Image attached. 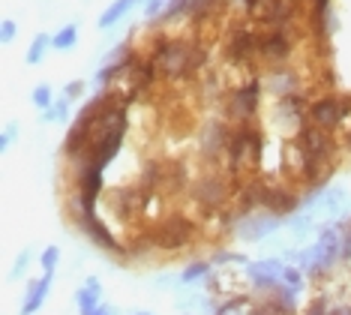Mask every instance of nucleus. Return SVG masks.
<instances>
[{
    "mask_svg": "<svg viewBox=\"0 0 351 315\" xmlns=\"http://www.w3.org/2000/svg\"><path fill=\"white\" fill-rule=\"evenodd\" d=\"M193 51H195V45L186 43V39H162V43H156L150 58H154L156 69L162 75L178 78V75H189L193 72Z\"/></svg>",
    "mask_w": 351,
    "mask_h": 315,
    "instance_id": "f257e3e1",
    "label": "nucleus"
},
{
    "mask_svg": "<svg viewBox=\"0 0 351 315\" xmlns=\"http://www.w3.org/2000/svg\"><path fill=\"white\" fill-rule=\"evenodd\" d=\"M351 115V102L342 100V96H322V100L313 102V108H309V117H313L315 126H324V129H333L339 126L342 120Z\"/></svg>",
    "mask_w": 351,
    "mask_h": 315,
    "instance_id": "f03ea898",
    "label": "nucleus"
},
{
    "mask_svg": "<svg viewBox=\"0 0 351 315\" xmlns=\"http://www.w3.org/2000/svg\"><path fill=\"white\" fill-rule=\"evenodd\" d=\"M258 100H261V84H258V78H255V82L241 84L234 93H231V115L241 117V120H250L255 111H258Z\"/></svg>",
    "mask_w": 351,
    "mask_h": 315,
    "instance_id": "7ed1b4c3",
    "label": "nucleus"
},
{
    "mask_svg": "<svg viewBox=\"0 0 351 315\" xmlns=\"http://www.w3.org/2000/svg\"><path fill=\"white\" fill-rule=\"evenodd\" d=\"M261 48V39L250 34V30H234V34L228 36V45H226V58L231 63H243V60H250L255 51Z\"/></svg>",
    "mask_w": 351,
    "mask_h": 315,
    "instance_id": "20e7f679",
    "label": "nucleus"
},
{
    "mask_svg": "<svg viewBox=\"0 0 351 315\" xmlns=\"http://www.w3.org/2000/svg\"><path fill=\"white\" fill-rule=\"evenodd\" d=\"M258 54H261L265 60H274V63L289 60V54H291V36L285 34L282 27H276L274 34L261 36V48H258Z\"/></svg>",
    "mask_w": 351,
    "mask_h": 315,
    "instance_id": "39448f33",
    "label": "nucleus"
},
{
    "mask_svg": "<svg viewBox=\"0 0 351 315\" xmlns=\"http://www.w3.org/2000/svg\"><path fill=\"white\" fill-rule=\"evenodd\" d=\"M99 189H102V168L87 165L84 174H82V207H84L87 216L93 213V201H97Z\"/></svg>",
    "mask_w": 351,
    "mask_h": 315,
    "instance_id": "423d86ee",
    "label": "nucleus"
},
{
    "mask_svg": "<svg viewBox=\"0 0 351 315\" xmlns=\"http://www.w3.org/2000/svg\"><path fill=\"white\" fill-rule=\"evenodd\" d=\"M258 205L270 207L279 216L294 213V210H298V201H294V196H289V192H282V189H261L258 192Z\"/></svg>",
    "mask_w": 351,
    "mask_h": 315,
    "instance_id": "0eeeda50",
    "label": "nucleus"
},
{
    "mask_svg": "<svg viewBox=\"0 0 351 315\" xmlns=\"http://www.w3.org/2000/svg\"><path fill=\"white\" fill-rule=\"evenodd\" d=\"M189 229L193 225L189 222H183V220H171L169 225H165L162 231H159V244H162L165 249H174V246H180V244H186V237H189Z\"/></svg>",
    "mask_w": 351,
    "mask_h": 315,
    "instance_id": "6e6552de",
    "label": "nucleus"
},
{
    "mask_svg": "<svg viewBox=\"0 0 351 315\" xmlns=\"http://www.w3.org/2000/svg\"><path fill=\"white\" fill-rule=\"evenodd\" d=\"M135 3H138V0H114V3H111V6H108V10H106V12H102V15H99V27H102V30L114 27V24H117V21H121V19H123V15H126V12H130V10H132V6H135Z\"/></svg>",
    "mask_w": 351,
    "mask_h": 315,
    "instance_id": "1a4fd4ad",
    "label": "nucleus"
},
{
    "mask_svg": "<svg viewBox=\"0 0 351 315\" xmlns=\"http://www.w3.org/2000/svg\"><path fill=\"white\" fill-rule=\"evenodd\" d=\"M49 285H51V277H43V282H34L27 292V303L21 306V315H34L39 306H43L45 294H49Z\"/></svg>",
    "mask_w": 351,
    "mask_h": 315,
    "instance_id": "9d476101",
    "label": "nucleus"
},
{
    "mask_svg": "<svg viewBox=\"0 0 351 315\" xmlns=\"http://www.w3.org/2000/svg\"><path fill=\"white\" fill-rule=\"evenodd\" d=\"M51 45H54V36L39 34V36L34 39V43H30V48H27V63H30V67H36V63L45 58V51H49Z\"/></svg>",
    "mask_w": 351,
    "mask_h": 315,
    "instance_id": "9b49d317",
    "label": "nucleus"
},
{
    "mask_svg": "<svg viewBox=\"0 0 351 315\" xmlns=\"http://www.w3.org/2000/svg\"><path fill=\"white\" fill-rule=\"evenodd\" d=\"M97 292H99V282L97 279H90L84 292H78V306H82V315H93V312H97Z\"/></svg>",
    "mask_w": 351,
    "mask_h": 315,
    "instance_id": "f8f14e48",
    "label": "nucleus"
},
{
    "mask_svg": "<svg viewBox=\"0 0 351 315\" xmlns=\"http://www.w3.org/2000/svg\"><path fill=\"white\" fill-rule=\"evenodd\" d=\"M87 234H93V237H97V244H102L106 249H114V253H121V246L114 244V237H111V234L106 231V225H102L99 220H87Z\"/></svg>",
    "mask_w": 351,
    "mask_h": 315,
    "instance_id": "ddd939ff",
    "label": "nucleus"
},
{
    "mask_svg": "<svg viewBox=\"0 0 351 315\" xmlns=\"http://www.w3.org/2000/svg\"><path fill=\"white\" fill-rule=\"evenodd\" d=\"M78 43V27L75 24H66V27L58 30V36H54V48H60V51H69V48H75Z\"/></svg>",
    "mask_w": 351,
    "mask_h": 315,
    "instance_id": "4468645a",
    "label": "nucleus"
},
{
    "mask_svg": "<svg viewBox=\"0 0 351 315\" xmlns=\"http://www.w3.org/2000/svg\"><path fill=\"white\" fill-rule=\"evenodd\" d=\"M43 117H45V120H66V117H69V100L63 96L60 102H54L51 108L43 111Z\"/></svg>",
    "mask_w": 351,
    "mask_h": 315,
    "instance_id": "2eb2a0df",
    "label": "nucleus"
},
{
    "mask_svg": "<svg viewBox=\"0 0 351 315\" xmlns=\"http://www.w3.org/2000/svg\"><path fill=\"white\" fill-rule=\"evenodd\" d=\"M34 105H36V108H43V111L54 105V100H51V87H49V84H39L36 91H34Z\"/></svg>",
    "mask_w": 351,
    "mask_h": 315,
    "instance_id": "dca6fc26",
    "label": "nucleus"
},
{
    "mask_svg": "<svg viewBox=\"0 0 351 315\" xmlns=\"http://www.w3.org/2000/svg\"><path fill=\"white\" fill-rule=\"evenodd\" d=\"M15 34H19V27H15V21L6 19L3 24H0V39H3V43H12Z\"/></svg>",
    "mask_w": 351,
    "mask_h": 315,
    "instance_id": "f3484780",
    "label": "nucleus"
},
{
    "mask_svg": "<svg viewBox=\"0 0 351 315\" xmlns=\"http://www.w3.org/2000/svg\"><path fill=\"white\" fill-rule=\"evenodd\" d=\"M54 264H58V249L51 246V249H45V255H43V268H45V270H51Z\"/></svg>",
    "mask_w": 351,
    "mask_h": 315,
    "instance_id": "a211bd4d",
    "label": "nucleus"
},
{
    "mask_svg": "<svg viewBox=\"0 0 351 315\" xmlns=\"http://www.w3.org/2000/svg\"><path fill=\"white\" fill-rule=\"evenodd\" d=\"M15 132H19V126H15V124H6V129H3V141H0V144H3V150L10 148V144H12Z\"/></svg>",
    "mask_w": 351,
    "mask_h": 315,
    "instance_id": "6ab92c4d",
    "label": "nucleus"
},
{
    "mask_svg": "<svg viewBox=\"0 0 351 315\" xmlns=\"http://www.w3.org/2000/svg\"><path fill=\"white\" fill-rule=\"evenodd\" d=\"M204 270H207V264H193V268H189L186 273H183V279H186V282H193V279H198V277H202Z\"/></svg>",
    "mask_w": 351,
    "mask_h": 315,
    "instance_id": "aec40b11",
    "label": "nucleus"
},
{
    "mask_svg": "<svg viewBox=\"0 0 351 315\" xmlns=\"http://www.w3.org/2000/svg\"><path fill=\"white\" fill-rule=\"evenodd\" d=\"M82 91H84V84L82 82H73V84L66 87V93H63V96H66V100H75V96H82Z\"/></svg>",
    "mask_w": 351,
    "mask_h": 315,
    "instance_id": "412c9836",
    "label": "nucleus"
},
{
    "mask_svg": "<svg viewBox=\"0 0 351 315\" xmlns=\"http://www.w3.org/2000/svg\"><path fill=\"white\" fill-rule=\"evenodd\" d=\"M165 3H169V0H150V3H147V15H159V10H162Z\"/></svg>",
    "mask_w": 351,
    "mask_h": 315,
    "instance_id": "4be33fe9",
    "label": "nucleus"
},
{
    "mask_svg": "<svg viewBox=\"0 0 351 315\" xmlns=\"http://www.w3.org/2000/svg\"><path fill=\"white\" fill-rule=\"evenodd\" d=\"M282 277H285V282H289V285H294V288L300 285V277H298V270H285Z\"/></svg>",
    "mask_w": 351,
    "mask_h": 315,
    "instance_id": "5701e85b",
    "label": "nucleus"
},
{
    "mask_svg": "<svg viewBox=\"0 0 351 315\" xmlns=\"http://www.w3.org/2000/svg\"><path fill=\"white\" fill-rule=\"evenodd\" d=\"M324 10H327V0H315V19H322Z\"/></svg>",
    "mask_w": 351,
    "mask_h": 315,
    "instance_id": "b1692460",
    "label": "nucleus"
},
{
    "mask_svg": "<svg viewBox=\"0 0 351 315\" xmlns=\"http://www.w3.org/2000/svg\"><path fill=\"white\" fill-rule=\"evenodd\" d=\"M309 315H324V303H315L313 310H309Z\"/></svg>",
    "mask_w": 351,
    "mask_h": 315,
    "instance_id": "393cba45",
    "label": "nucleus"
},
{
    "mask_svg": "<svg viewBox=\"0 0 351 315\" xmlns=\"http://www.w3.org/2000/svg\"><path fill=\"white\" fill-rule=\"evenodd\" d=\"M93 315H111V312H108V310H102V312H93Z\"/></svg>",
    "mask_w": 351,
    "mask_h": 315,
    "instance_id": "a878e982",
    "label": "nucleus"
},
{
    "mask_svg": "<svg viewBox=\"0 0 351 315\" xmlns=\"http://www.w3.org/2000/svg\"><path fill=\"white\" fill-rule=\"evenodd\" d=\"M348 144H351V132H348Z\"/></svg>",
    "mask_w": 351,
    "mask_h": 315,
    "instance_id": "bb28decb",
    "label": "nucleus"
}]
</instances>
